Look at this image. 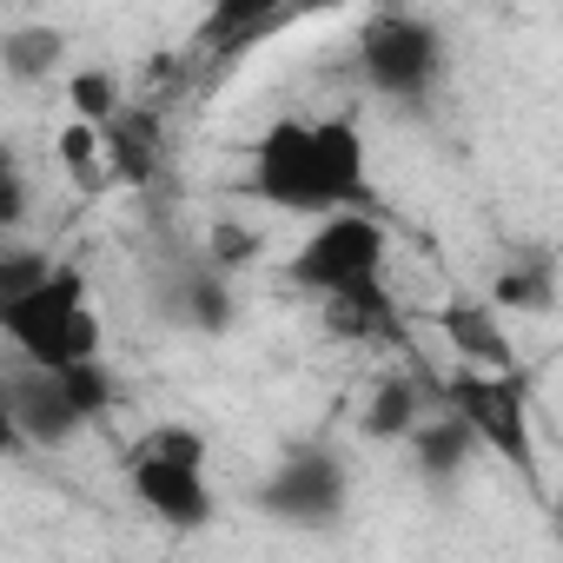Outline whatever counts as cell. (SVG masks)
<instances>
[{"mask_svg": "<svg viewBox=\"0 0 563 563\" xmlns=\"http://www.w3.org/2000/svg\"><path fill=\"white\" fill-rule=\"evenodd\" d=\"M372 186V159H365V133L352 113L332 120H272L252 140V199L292 219H319L339 206H358Z\"/></svg>", "mask_w": 563, "mask_h": 563, "instance_id": "1", "label": "cell"}, {"mask_svg": "<svg viewBox=\"0 0 563 563\" xmlns=\"http://www.w3.org/2000/svg\"><path fill=\"white\" fill-rule=\"evenodd\" d=\"M0 339L21 352V365H47V372L100 358L107 332H100V312H93V292H87V272L54 258L21 299L0 306Z\"/></svg>", "mask_w": 563, "mask_h": 563, "instance_id": "2", "label": "cell"}, {"mask_svg": "<svg viewBox=\"0 0 563 563\" xmlns=\"http://www.w3.org/2000/svg\"><path fill=\"white\" fill-rule=\"evenodd\" d=\"M206 457H212L206 451V431H192V424H153V431H140L126 444V484H133V497L159 523L206 530L212 510H219L212 477H206Z\"/></svg>", "mask_w": 563, "mask_h": 563, "instance_id": "3", "label": "cell"}, {"mask_svg": "<svg viewBox=\"0 0 563 563\" xmlns=\"http://www.w3.org/2000/svg\"><path fill=\"white\" fill-rule=\"evenodd\" d=\"M286 278L299 292H312L319 306L345 299V292H365V286H385V225L372 212H358V206L319 212L312 232L299 239Z\"/></svg>", "mask_w": 563, "mask_h": 563, "instance_id": "4", "label": "cell"}, {"mask_svg": "<svg viewBox=\"0 0 563 563\" xmlns=\"http://www.w3.org/2000/svg\"><path fill=\"white\" fill-rule=\"evenodd\" d=\"M358 74L372 80V93L411 107L444 74V34L418 8H372L358 21Z\"/></svg>", "mask_w": 563, "mask_h": 563, "instance_id": "5", "label": "cell"}, {"mask_svg": "<svg viewBox=\"0 0 563 563\" xmlns=\"http://www.w3.org/2000/svg\"><path fill=\"white\" fill-rule=\"evenodd\" d=\"M444 405L464 418V431H471L477 444H490V451L510 457L517 471L537 464V444H530V391H523L517 365H510V372H477V365H464V372L444 385Z\"/></svg>", "mask_w": 563, "mask_h": 563, "instance_id": "6", "label": "cell"}, {"mask_svg": "<svg viewBox=\"0 0 563 563\" xmlns=\"http://www.w3.org/2000/svg\"><path fill=\"white\" fill-rule=\"evenodd\" d=\"M258 510L272 523H306V530L339 523V510H345V457L325 451V444L286 451L272 464V477L258 484Z\"/></svg>", "mask_w": 563, "mask_h": 563, "instance_id": "7", "label": "cell"}, {"mask_svg": "<svg viewBox=\"0 0 563 563\" xmlns=\"http://www.w3.org/2000/svg\"><path fill=\"white\" fill-rule=\"evenodd\" d=\"M332 0H206V14L192 27V54L206 67H232L252 47H265L278 27H292L299 14H319Z\"/></svg>", "mask_w": 563, "mask_h": 563, "instance_id": "8", "label": "cell"}, {"mask_svg": "<svg viewBox=\"0 0 563 563\" xmlns=\"http://www.w3.org/2000/svg\"><path fill=\"white\" fill-rule=\"evenodd\" d=\"M8 411H14L21 444H34V451H60V444H74L80 424H87L80 405L67 398L60 372H47V365H21V372L8 378Z\"/></svg>", "mask_w": 563, "mask_h": 563, "instance_id": "9", "label": "cell"}, {"mask_svg": "<svg viewBox=\"0 0 563 563\" xmlns=\"http://www.w3.org/2000/svg\"><path fill=\"white\" fill-rule=\"evenodd\" d=\"M100 146H107V179H126V186H146L166 159V133H159V113L153 107H126L113 120H100Z\"/></svg>", "mask_w": 563, "mask_h": 563, "instance_id": "10", "label": "cell"}, {"mask_svg": "<svg viewBox=\"0 0 563 563\" xmlns=\"http://www.w3.org/2000/svg\"><path fill=\"white\" fill-rule=\"evenodd\" d=\"M444 339H451L477 372H510V365H517V352H510V339H504V312H497L490 299H457V306H444Z\"/></svg>", "mask_w": 563, "mask_h": 563, "instance_id": "11", "label": "cell"}, {"mask_svg": "<svg viewBox=\"0 0 563 563\" xmlns=\"http://www.w3.org/2000/svg\"><path fill=\"white\" fill-rule=\"evenodd\" d=\"M405 438H411V457H418V471H424L431 484H457L464 464H471V451H477V438L464 431V418H457L451 405H444L438 418H418Z\"/></svg>", "mask_w": 563, "mask_h": 563, "instance_id": "12", "label": "cell"}, {"mask_svg": "<svg viewBox=\"0 0 563 563\" xmlns=\"http://www.w3.org/2000/svg\"><path fill=\"white\" fill-rule=\"evenodd\" d=\"M67 67V34L47 27V21H27V27H8L0 34V74L14 87H41Z\"/></svg>", "mask_w": 563, "mask_h": 563, "instance_id": "13", "label": "cell"}, {"mask_svg": "<svg viewBox=\"0 0 563 563\" xmlns=\"http://www.w3.org/2000/svg\"><path fill=\"white\" fill-rule=\"evenodd\" d=\"M166 312L179 319V325H192V332H219L225 319H232V299H225V272L206 258V265H192V272H179L173 286H166Z\"/></svg>", "mask_w": 563, "mask_h": 563, "instance_id": "14", "label": "cell"}, {"mask_svg": "<svg viewBox=\"0 0 563 563\" xmlns=\"http://www.w3.org/2000/svg\"><path fill=\"white\" fill-rule=\"evenodd\" d=\"M424 411H418V378H385L378 391H372V411H365V438H378V444H405V431L418 424Z\"/></svg>", "mask_w": 563, "mask_h": 563, "instance_id": "15", "label": "cell"}, {"mask_svg": "<svg viewBox=\"0 0 563 563\" xmlns=\"http://www.w3.org/2000/svg\"><path fill=\"white\" fill-rule=\"evenodd\" d=\"M556 299V278H550V258H530V265H504L490 278V306L497 312H550Z\"/></svg>", "mask_w": 563, "mask_h": 563, "instance_id": "16", "label": "cell"}, {"mask_svg": "<svg viewBox=\"0 0 563 563\" xmlns=\"http://www.w3.org/2000/svg\"><path fill=\"white\" fill-rule=\"evenodd\" d=\"M60 166H67V179L87 186V192L107 179V146H100V126H93V120H67V126H60Z\"/></svg>", "mask_w": 563, "mask_h": 563, "instance_id": "17", "label": "cell"}, {"mask_svg": "<svg viewBox=\"0 0 563 563\" xmlns=\"http://www.w3.org/2000/svg\"><path fill=\"white\" fill-rule=\"evenodd\" d=\"M120 100H126V93H120V80H113L107 67H80V74L67 80V107H74V120H93V126H100V120L120 113Z\"/></svg>", "mask_w": 563, "mask_h": 563, "instance_id": "18", "label": "cell"}, {"mask_svg": "<svg viewBox=\"0 0 563 563\" xmlns=\"http://www.w3.org/2000/svg\"><path fill=\"white\" fill-rule=\"evenodd\" d=\"M60 385H67V398L80 405V418L93 424L107 405H113V372H107V358H80V365H60Z\"/></svg>", "mask_w": 563, "mask_h": 563, "instance_id": "19", "label": "cell"}, {"mask_svg": "<svg viewBox=\"0 0 563 563\" xmlns=\"http://www.w3.org/2000/svg\"><path fill=\"white\" fill-rule=\"evenodd\" d=\"M47 265H54V252H41V245H0V306L21 299Z\"/></svg>", "mask_w": 563, "mask_h": 563, "instance_id": "20", "label": "cell"}, {"mask_svg": "<svg viewBox=\"0 0 563 563\" xmlns=\"http://www.w3.org/2000/svg\"><path fill=\"white\" fill-rule=\"evenodd\" d=\"M21 219H27V173H21L14 146L0 140V232H14Z\"/></svg>", "mask_w": 563, "mask_h": 563, "instance_id": "21", "label": "cell"}, {"mask_svg": "<svg viewBox=\"0 0 563 563\" xmlns=\"http://www.w3.org/2000/svg\"><path fill=\"white\" fill-rule=\"evenodd\" d=\"M252 252H258L252 232H239V225H212V265H219V272H232V265L252 258Z\"/></svg>", "mask_w": 563, "mask_h": 563, "instance_id": "22", "label": "cell"}, {"mask_svg": "<svg viewBox=\"0 0 563 563\" xmlns=\"http://www.w3.org/2000/svg\"><path fill=\"white\" fill-rule=\"evenodd\" d=\"M14 451H27V444H21V431H14V411H8V378H0V457H14Z\"/></svg>", "mask_w": 563, "mask_h": 563, "instance_id": "23", "label": "cell"}]
</instances>
